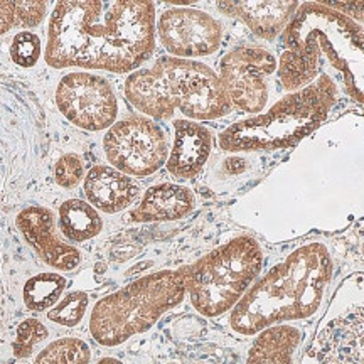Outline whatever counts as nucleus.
Here are the masks:
<instances>
[{"mask_svg":"<svg viewBox=\"0 0 364 364\" xmlns=\"http://www.w3.org/2000/svg\"><path fill=\"white\" fill-rule=\"evenodd\" d=\"M154 48L152 2H58L44 58L54 70L83 68L122 75L147 61Z\"/></svg>","mask_w":364,"mask_h":364,"instance_id":"f257e3e1","label":"nucleus"},{"mask_svg":"<svg viewBox=\"0 0 364 364\" xmlns=\"http://www.w3.org/2000/svg\"><path fill=\"white\" fill-rule=\"evenodd\" d=\"M322 59L339 73L344 90L364 103V2L304 4L285 27L279 75L285 90L311 85Z\"/></svg>","mask_w":364,"mask_h":364,"instance_id":"f03ea898","label":"nucleus"},{"mask_svg":"<svg viewBox=\"0 0 364 364\" xmlns=\"http://www.w3.org/2000/svg\"><path fill=\"white\" fill-rule=\"evenodd\" d=\"M332 275L334 263L326 245L299 247L231 309V329L240 336H255L270 326L312 317L324 302Z\"/></svg>","mask_w":364,"mask_h":364,"instance_id":"7ed1b4c3","label":"nucleus"},{"mask_svg":"<svg viewBox=\"0 0 364 364\" xmlns=\"http://www.w3.org/2000/svg\"><path fill=\"white\" fill-rule=\"evenodd\" d=\"M338 83L327 73L311 85L292 91L267 113L236 122L220 135V147L228 152L277 150L297 142L317 129L338 102Z\"/></svg>","mask_w":364,"mask_h":364,"instance_id":"20e7f679","label":"nucleus"},{"mask_svg":"<svg viewBox=\"0 0 364 364\" xmlns=\"http://www.w3.org/2000/svg\"><path fill=\"white\" fill-rule=\"evenodd\" d=\"M186 294L184 270H162L132 282L95 304L90 334L105 348H117L157 324Z\"/></svg>","mask_w":364,"mask_h":364,"instance_id":"39448f33","label":"nucleus"},{"mask_svg":"<svg viewBox=\"0 0 364 364\" xmlns=\"http://www.w3.org/2000/svg\"><path fill=\"white\" fill-rule=\"evenodd\" d=\"M263 252L252 236H236L182 268L193 307L204 317L230 312L260 275Z\"/></svg>","mask_w":364,"mask_h":364,"instance_id":"423d86ee","label":"nucleus"},{"mask_svg":"<svg viewBox=\"0 0 364 364\" xmlns=\"http://www.w3.org/2000/svg\"><path fill=\"white\" fill-rule=\"evenodd\" d=\"M302 364H364V273L336 290Z\"/></svg>","mask_w":364,"mask_h":364,"instance_id":"0eeeda50","label":"nucleus"},{"mask_svg":"<svg viewBox=\"0 0 364 364\" xmlns=\"http://www.w3.org/2000/svg\"><path fill=\"white\" fill-rule=\"evenodd\" d=\"M161 76L176 110L189 120H216L231 112L220 76L194 59L166 56L152 66Z\"/></svg>","mask_w":364,"mask_h":364,"instance_id":"6e6552de","label":"nucleus"},{"mask_svg":"<svg viewBox=\"0 0 364 364\" xmlns=\"http://www.w3.org/2000/svg\"><path fill=\"white\" fill-rule=\"evenodd\" d=\"M103 150L117 171L134 177L156 174L169 157L166 132L139 115L115 122L105 134Z\"/></svg>","mask_w":364,"mask_h":364,"instance_id":"1a4fd4ad","label":"nucleus"},{"mask_svg":"<svg viewBox=\"0 0 364 364\" xmlns=\"http://www.w3.org/2000/svg\"><path fill=\"white\" fill-rule=\"evenodd\" d=\"M56 105L73 125L88 132L110 129L118 115V100L112 85L88 71L63 76L56 90Z\"/></svg>","mask_w":364,"mask_h":364,"instance_id":"9d476101","label":"nucleus"},{"mask_svg":"<svg viewBox=\"0 0 364 364\" xmlns=\"http://www.w3.org/2000/svg\"><path fill=\"white\" fill-rule=\"evenodd\" d=\"M277 70V59L258 46L231 49L220 65V80L231 107L241 112L260 113L268 102L267 78Z\"/></svg>","mask_w":364,"mask_h":364,"instance_id":"9b49d317","label":"nucleus"},{"mask_svg":"<svg viewBox=\"0 0 364 364\" xmlns=\"http://www.w3.org/2000/svg\"><path fill=\"white\" fill-rule=\"evenodd\" d=\"M159 39L172 58L209 56L220 49L221 24L209 14L191 7H172L159 19Z\"/></svg>","mask_w":364,"mask_h":364,"instance_id":"f8f14e48","label":"nucleus"},{"mask_svg":"<svg viewBox=\"0 0 364 364\" xmlns=\"http://www.w3.org/2000/svg\"><path fill=\"white\" fill-rule=\"evenodd\" d=\"M16 225L46 265L59 272H71L80 265V250L59 238L51 209L43 206L22 209L16 218Z\"/></svg>","mask_w":364,"mask_h":364,"instance_id":"ddd939ff","label":"nucleus"},{"mask_svg":"<svg viewBox=\"0 0 364 364\" xmlns=\"http://www.w3.org/2000/svg\"><path fill=\"white\" fill-rule=\"evenodd\" d=\"M174 132V144L166 162L167 171L179 181L194 179L213 150L211 132L193 120H176Z\"/></svg>","mask_w":364,"mask_h":364,"instance_id":"4468645a","label":"nucleus"},{"mask_svg":"<svg viewBox=\"0 0 364 364\" xmlns=\"http://www.w3.org/2000/svg\"><path fill=\"white\" fill-rule=\"evenodd\" d=\"M85 194L95 209L115 215L139 198L140 189L130 176L115 167L95 166L85 177Z\"/></svg>","mask_w":364,"mask_h":364,"instance_id":"2eb2a0df","label":"nucleus"},{"mask_svg":"<svg viewBox=\"0 0 364 364\" xmlns=\"http://www.w3.org/2000/svg\"><path fill=\"white\" fill-rule=\"evenodd\" d=\"M193 191L174 182H162L145 191L142 201L132 211L135 223H166L177 221L194 209Z\"/></svg>","mask_w":364,"mask_h":364,"instance_id":"dca6fc26","label":"nucleus"},{"mask_svg":"<svg viewBox=\"0 0 364 364\" xmlns=\"http://www.w3.org/2000/svg\"><path fill=\"white\" fill-rule=\"evenodd\" d=\"M299 2H220L218 11L243 21L262 39H275L289 26Z\"/></svg>","mask_w":364,"mask_h":364,"instance_id":"f3484780","label":"nucleus"},{"mask_svg":"<svg viewBox=\"0 0 364 364\" xmlns=\"http://www.w3.org/2000/svg\"><path fill=\"white\" fill-rule=\"evenodd\" d=\"M304 332L295 326L277 324L258 332L245 364H297Z\"/></svg>","mask_w":364,"mask_h":364,"instance_id":"a211bd4d","label":"nucleus"},{"mask_svg":"<svg viewBox=\"0 0 364 364\" xmlns=\"http://www.w3.org/2000/svg\"><path fill=\"white\" fill-rule=\"evenodd\" d=\"M125 97L144 115L169 120L176 113L161 76L154 68L130 73L125 81Z\"/></svg>","mask_w":364,"mask_h":364,"instance_id":"6ab92c4d","label":"nucleus"},{"mask_svg":"<svg viewBox=\"0 0 364 364\" xmlns=\"http://www.w3.org/2000/svg\"><path fill=\"white\" fill-rule=\"evenodd\" d=\"M59 230L73 243H83L103 230L98 211L83 199H68L59 206Z\"/></svg>","mask_w":364,"mask_h":364,"instance_id":"aec40b11","label":"nucleus"},{"mask_svg":"<svg viewBox=\"0 0 364 364\" xmlns=\"http://www.w3.org/2000/svg\"><path fill=\"white\" fill-rule=\"evenodd\" d=\"M66 279L59 273H39L31 277L24 285V304L29 311H51L66 289Z\"/></svg>","mask_w":364,"mask_h":364,"instance_id":"412c9836","label":"nucleus"},{"mask_svg":"<svg viewBox=\"0 0 364 364\" xmlns=\"http://www.w3.org/2000/svg\"><path fill=\"white\" fill-rule=\"evenodd\" d=\"M90 346L78 338L53 341L38 354L34 364H90Z\"/></svg>","mask_w":364,"mask_h":364,"instance_id":"4be33fe9","label":"nucleus"},{"mask_svg":"<svg viewBox=\"0 0 364 364\" xmlns=\"http://www.w3.org/2000/svg\"><path fill=\"white\" fill-rule=\"evenodd\" d=\"M88 304V294L75 290V292L68 294L65 299L59 300L56 306L48 312V318L58 326L76 327L83 321Z\"/></svg>","mask_w":364,"mask_h":364,"instance_id":"5701e85b","label":"nucleus"},{"mask_svg":"<svg viewBox=\"0 0 364 364\" xmlns=\"http://www.w3.org/2000/svg\"><path fill=\"white\" fill-rule=\"evenodd\" d=\"M48 329L43 322L38 321V318L31 317L22 321L19 327H17V334H16V341H14L12 349H14V356L24 359L29 358L31 354L34 353V348L39 343L48 338Z\"/></svg>","mask_w":364,"mask_h":364,"instance_id":"b1692460","label":"nucleus"},{"mask_svg":"<svg viewBox=\"0 0 364 364\" xmlns=\"http://www.w3.org/2000/svg\"><path fill=\"white\" fill-rule=\"evenodd\" d=\"M41 56V39L31 31H21L14 36L11 58L17 66L33 68Z\"/></svg>","mask_w":364,"mask_h":364,"instance_id":"393cba45","label":"nucleus"},{"mask_svg":"<svg viewBox=\"0 0 364 364\" xmlns=\"http://www.w3.org/2000/svg\"><path fill=\"white\" fill-rule=\"evenodd\" d=\"M83 162L76 154H65L54 166V181L61 188H76L83 179Z\"/></svg>","mask_w":364,"mask_h":364,"instance_id":"a878e982","label":"nucleus"},{"mask_svg":"<svg viewBox=\"0 0 364 364\" xmlns=\"http://www.w3.org/2000/svg\"><path fill=\"white\" fill-rule=\"evenodd\" d=\"M17 26L36 27L39 26L48 12L46 2H16Z\"/></svg>","mask_w":364,"mask_h":364,"instance_id":"bb28decb","label":"nucleus"},{"mask_svg":"<svg viewBox=\"0 0 364 364\" xmlns=\"http://www.w3.org/2000/svg\"><path fill=\"white\" fill-rule=\"evenodd\" d=\"M17 26L16 2H0V36Z\"/></svg>","mask_w":364,"mask_h":364,"instance_id":"cd10ccee","label":"nucleus"},{"mask_svg":"<svg viewBox=\"0 0 364 364\" xmlns=\"http://www.w3.org/2000/svg\"><path fill=\"white\" fill-rule=\"evenodd\" d=\"M95 364H124V363L118 361L117 358H102L100 361H97Z\"/></svg>","mask_w":364,"mask_h":364,"instance_id":"c85d7f7f","label":"nucleus"}]
</instances>
